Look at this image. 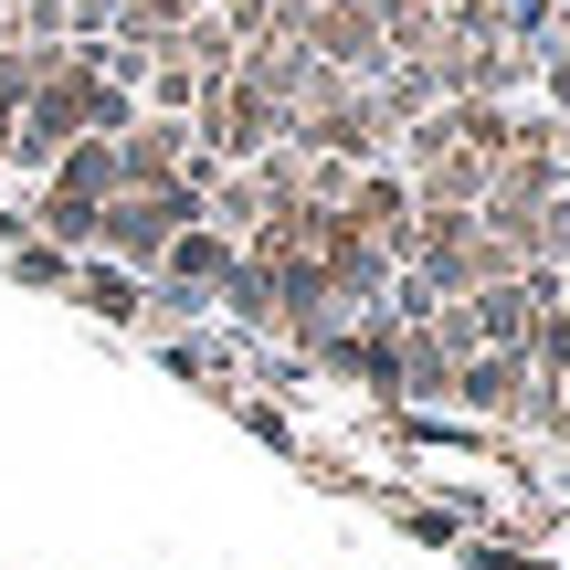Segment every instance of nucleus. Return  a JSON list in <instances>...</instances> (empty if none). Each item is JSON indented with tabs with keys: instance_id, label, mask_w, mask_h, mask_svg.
<instances>
[{
	"instance_id": "f257e3e1",
	"label": "nucleus",
	"mask_w": 570,
	"mask_h": 570,
	"mask_svg": "<svg viewBox=\"0 0 570 570\" xmlns=\"http://www.w3.org/2000/svg\"><path fill=\"white\" fill-rule=\"evenodd\" d=\"M233 254H244V244H233V233L190 223V233H169V244H159V275H169V296H190V306H202V296H223Z\"/></svg>"
},
{
	"instance_id": "f03ea898",
	"label": "nucleus",
	"mask_w": 570,
	"mask_h": 570,
	"mask_svg": "<svg viewBox=\"0 0 570 570\" xmlns=\"http://www.w3.org/2000/svg\"><path fill=\"white\" fill-rule=\"evenodd\" d=\"M454 402H465V412H529L539 381H529L518 348H475V360H454Z\"/></svg>"
},
{
	"instance_id": "7ed1b4c3",
	"label": "nucleus",
	"mask_w": 570,
	"mask_h": 570,
	"mask_svg": "<svg viewBox=\"0 0 570 570\" xmlns=\"http://www.w3.org/2000/svg\"><path fill=\"white\" fill-rule=\"evenodd\" d=\"M75 296L96 306V317H117V327H138V317H148V285L127 275V265H75Z\"/></svg>"
},
{
	"instance_id": "20e7f679",
	"label": "nucleus",
	"mask_w": 570,
	"mask_h": 570,
	"mask_svg": "<svg viewBox=\"0 0 570 570\" xmlns=\"http://www.w3.org/2000/svg\"><path fill=\"white\" fill-rule=\"evenodd\" d=\"M190 21V0H117V32L106 42H127V53H148V42H169Z\"/></svg>"
},
{
	"instance_id": "39448f33",
	"label": "nucleus",
	"mask_w": 570,
	"mask_h": 570,
	"mask_svg": "<svg viewBox=\"0 0 570 570\" xmlns=\"http://www.w3.org/2000/svg\"><path fill=\"white\" fill-rule=\"evenodd\" d=\"M11 275H21V285H75V254H53V244H11Z\"/></svg>"
}]
</instances>
